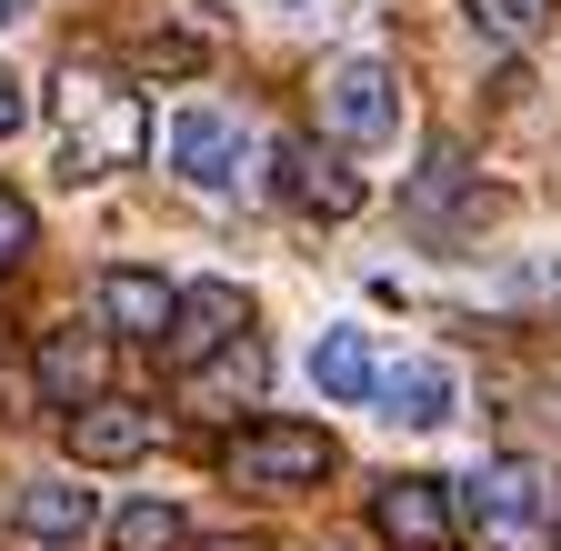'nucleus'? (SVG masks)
<instances>
[{
  "label": "nucleus",
  "mask_w": 561,
  "mask_h": 551,
  "mask_svg": "<svg viewBox=\"0 0 561 551\" xmlns=\"http://www.w3.org/2000/svg\"><path fill=\"white\" fill-rule=\"evenodd\" d=\"M331 432L311 422H251L221 441V471H231V492H311V481H331Z\"/></svg>",
  "instance_id": "f257e3e1"
},
{
  "label": "nucleus",
  "mask_w": 561,
  "mask_h": 551,
  "mask_svg": "<svg viewBox=\"0 0 561 551\" xmlns=\"http://www.w3.org/2000/svg\"><path fill=\"white\" fill-rule=\"evenodd\" d=\"M60 441H70V461L81 471H121V461H140V451H161V401H81L60 422Z\"/></svg>",
  "instance_id": "f03ea898"
},
{
  "label": "nucleus",
  "mask_w": 561,
  "mask_h": 551,
  "mask_svg": "<svg viewBox=\"0 0 561 551\" xmlns=\"http://www.w3.org/2000/svg\"><path fill=\"white\" fill-rule=\"evenodd\" d=\"M371 531H381L391 551H451V541H461V502H451V481L401 471V481H381V492H371Z\"/></svg>",
  "instance_id": "7ed1b4c3"
},
{
  "label": "nucleus",
  "mask_w": 561,
  "mask_h": 551,
  "mask_svg": "<svg viewBox=\"0 0 561 551\" xmlns=\"http://www.w3.org/2000/svg\"><path fill=\"white\" fill-rule=\"evenodd\" d=\"M391 120H401V101H391V71H381V60H341V71L321 81V141L371 151V141H391Z\"/></svg>",
  "instance_id": "20e7f679"
},
{
  "label": "nucleus",
  "mask_w": 561,
  "mask_h": 551,
  "mask_svg": "<svg viewBox=\"0 0 561 551\" xmlns=\"http://www.w3.org/2000/svg\"><path fill=\"white\" fill-rule=\"evenodd\" d=\"M271 181H280V200H291L301 221H351V211H362V181L341 171V151H321V130L280 141L271 151Z\"/></svg>",
  "instance_id": "39448f33"
},
{
  "label": "nucleus",
  "mask_w": 561,
  "mask_h": 551,
  "mask_svg": "<svg viewBox=\"0 0 561 551\" xmlns=\"http://www.w3.org/2000/svg\"><path fill=\"white\" fill-rule=\"evenodd\" d=\"M261 381H271V352H261L251 331H231L221 352H201V361L181 371V411H201V422H231V411L261 401Z\"/></svg>",
  "instance_id": "423d86ee"
},
{
  "label": "nucleus",
  "mask_w": 561,
  "mask_h": 551,
  "mask_svg": "<svg viewBox=\"0 0 561 551\" xmlns=\"http://www.w3.org/2000/svg\"><path fill=\"white\" fill-rule=\"evenodd\" d=\"M251 321V301H241V282H191V291H171V331H161V352L191 371L201 352H221V341Z\"/></svg>",
  "instance_id": "0eeeda50"
},
{
  "label": "nucleus",
  "mask_w": 561,
  "mask_h": 551,
  "mask_svg": "<svg viewBox=\"0 0 561 551\" xmlns=\"http://www.w3.org/2000/svg\"><path fill=\"white\" fill-rule=\"evenodd\" d=\"M31 371H41V401H50V411H81V401L111 381V341H101V331H81V321H70V331H41Z\"/></svg>",
  "instance_id": "6e6552de"
},
{
  "label": "nucleus",
  "mask_w": 561,
  "mask_h": 551,
  "mask_svg": "<svg viewBox=\"0 0 561 551\" xmlns=\"http://www.w3.org/2000/svg\"><path fill=\"white\" fill-rule=\"evenodd\" d=\"M241 161H251V141H241L231 111H181V120H171V171H181V181L221 191V181H241Z\"/></svg>",
  "instance_id": "1a4fd4ad"
},
{
  "label": "nucleus",
  "mask_w": 561,
  "mask_h": 551,
  "mask_svg": "<svg viewBox=\"0 0 561 551\" xmlns=\"http://www.w3.org/2000/svg\"><path fill=\"white\" fill-rule=\"evenodd\" d=\"M101 331H121V341H161L171 331V282L161 271H101Z\"/></svg>",
  "instance_id": "9d476101"
},
{
  "label": "nucleus",
  "mask_w": 561,
  "mask_h": 551,
  "mask_svg": "<svg viewBox=\"0 0 561 551\" xmlns=\"http://www.w3.org/2000/svg\"><path fill=\"white\" fill-rule=\"evenodd\" d=\"M371 401H391V422H411V432H442L451 422V361H391Z\"/></svg>",
  "instance_id": "9b49d317"
},
{
  "label": "nucleus",
  "mask_w": 561,
  "mask_h": 551,
  "mask_svg": "<svg viewBox=\"0 0 561 551\" xmlns=\"http://www.w3.org/2000/svg\"><path fill=\"white\" fill-rule=\"evenodd\" d=\"M91 492H81V481H31V492H11V521L31 531V541H81L91 531Z\"/></svg>",
  "instance_id": "f8f14e48"
},
{
  "label": "nucleus",
  "mask_w": 561,
  "mask_h": 551,
  "mask_svg": "<svg viewBox=\"0 0 561 551\" xmlns=\"http://www.w3.org/2000/svg\"><path fill=\"white\" fill-rule=\"evenodd\" d=\"M311 381H321V401H371L381 391V361H371L362 331H321L311 341Z\"/></svg>",
  "instance_id": "ddd939ff"
},
{
  "label": "nucleus",
  "mask_w": 561,
  "mask_h": 551,
  "mask_svg": "<svg viewBox=\"0 0 561 551\" xmlns=\"http://www.w3.org/2000/svg\"><path fill=\"white\" fill-rule=\"evenodd\" d=\"M471 521H491V531H531V521H541V481H531L522 461L481 471V481H471Z\"/></svg>",
  "instance_id": "4468645a"
},
{
  "label": "nucleus",
  "mask_w": 561,
  "mask_h": 551,
  "mask_svg": "<svg viewBox=\"0 0 561 551\" xmlns=\"http://www.w3.org/2000/svg\"><path fill=\"white\" fill-rule=\"evenodd\" d=\"M111 551H191V521H181V502H161V492L121 502V521H111Z\"/></svg>",
  "instance_id": "2eb2a0df"
},
{
  "label": "nucleus",
  "mask_w": 561,
  "mask_h": 551,
  "mask_svg": "<svg viewBox=\"0 0 561 551\" xmlns=\"http://www.w3.org/2000/svg\"><path fill=\"white\" fill-rule=\"evenodd\" d=\"M461 21L491 41V50H531L551 31V0H461Z\"/></svg>",
  "instance_id": "dca6fc26"
},
{
  "label": "nucleus",
  "mask_w": 561,
  "mask_h": 551,
  "mask_svg": "<svg viewBox=\"0 0 561 551\" xmlns=\"http://www.w3.org/2000/svg\"><path fill=\"white\" fill-rule=\"evenodd\" d=\"M201 60H210V50H201L191 31H151V41L130 50V71H140V81H191Z\"/></svg>",
  "instance_id": "f3484780"
},
{
  "label": "nucleus",
  "mask_w": 561,
  "mask_h": 551,
  "mask_svg": "<svg viewBox=\"0 0 561 551\" xmlns=\"http://www.w3.org/2000/svg\"><path fill=\"white\" fill-rule=\"evenodd\" d=\"M31 241H41L31 200H21V191H0V271H21V261H31Z\"/></svg>",
  "instance_id": "a211bd4d"
},
{
  "label": "nucleus",
  "mask_w": 561,
  "mask_h": 551,
  "mask_svg": "<svg viewBox=\"0 0 561 551\" xmlns=\"http://www.w3.org/2000/svg\"><path fill=\"white\" fill-rule=\"evenodd\" d=\"M21 120H31V101H21V81H11V71H0V141H11Z\"/></svg>",
  "instance_id": "6ab92c4d"
},
{
  "label": "nucleus",
  "mask_w": 561,
  "mask_h": 551,
  "mask_svg": "<svg viewBox=\"0 0 561 551\" xmlns=\"http://www.w3.org/2000/svg\"><path fill=\"white\" fill-rule=\"evenodd\" d=\"M41 11V0H0V31H11V21H31Z\"/></svg>",
  "instance_id": "aec40b11"
},
{
  "label": "nucleus",
  "mask_w": 561,
  "mask_h": 551,
  "mask_svg": "<svg viewBox=\"0 0 561 551\" xmlns=\"http://www.w3.org/2000/svg\"><path fill=\"white\" fill-rule=\"evenodd\" d=\"M210 551H261V541H210Z\"/></svg>",
  "instance_id": "412c9836"
}]
</instances>
